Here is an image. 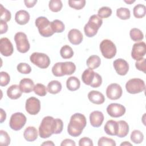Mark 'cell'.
I'll list each match as a JSON object with an SVG mask.
<instances>
[{
  "label": "cell",
  "mask_w": 146,
  "mask_h": 146,
  "mask_svg": "<svg viewBox=\"0 0 146 146\" xmlns=\"http://www.w3.org/2000/svg\"><path fill=\"white\" fill-rule=\"evenodd\" d=\"M63 123L60 119H54L52 116L44 117L39 127V135L41 138L46 139L52 134H59L63 131Z\"/></svg>",
  "instance_id": "6da1fadb"
},
{
  "label": "cell",
  "mask_w": 146,
  "mask_h": 146,
  "mask_svg": "<svg viewBox=\"0 0 146 146\" xmlns=\"http://www.w3.org/2000/svg\"><path fill=\"white\" fill-rule=\"evenodd\" d=\"M87 124L85 116L80 113L73 114L67 127L68 134L73 137H78L81 135L83 129Z\"/></svg>",
  "instance_id": "7a4b0ae2"
},
{
  "label": "cell",
  "mask_w": 146,
  "mask_h": 146,
  "mask_svg": "<svg viewBox=\"0 0 146 146\" xmlns=\"http://www.w3.org/2000/svg\"><path fill=\"white\" fill-rule=\"evenodd\" d=\"M103 23V20L97 15H92L85 25L84 31L85 35L89 38L94 36Z\"/></svg>",
  "instance_id": "3957f363"
},
{
  "label": "cell",
  "mask_w": 146,
  "mask_h": 146,
  "mask_svg": "<svg viewBox=\"0 0 146 146\" xmlns=\"http://www.w3.org/2000/svg\"><path fill=\"white\" fill-rule=\"evenodd\" d=\"M35 26L38 29V31L43 37H50L54 33L52 31L51 22L44 17H39L35 19Z\"/></svg>",
  "instance_id": "277c9868"
},
{
  "label": "cell",
  "mask_w": 146,
  "mask_h": 146,
  "mask_svg": "<svg viewBox=\"0 0 146 146\" xmlns=\"http://www.w3.org/2000/svg\"><path fill=\"white\" fill-rule=\"evenodd\" d=\"M31 62L40 68H47L50 64L49 56L44 53L35 52L30 56Z\"/></svg>",
  "instance_id": "5b68a950"
},
{
  "label": "cell",
  "mask_w": 146,
  "mask_h": 146,
  "mask_svg": "<svg viewBox=\"0 0 146 146\" xmlns=\"http://www.w3.org/2000/svg\"><path fill=\"white\" fill-rule=\"evenodd\" d=\"M125 88L128 93L135 94L144 91L145 84L144 80L140 78H132L126 83Z\"/></svg>",
  "instance_id": "8992f818"
},
{
  "label": "cell",
  "mask_w": 146,
  "mask_h": 146,
  "mask_svg": "<svg viewBox=\"0 0 146 146\" xmlns=\"http://www.w3.org/2000/svg\"><path fill=\"white\" fill-rule=\"evenodd\" d=\"M100 50L103 56L107 59L113 58L116 54L115 44L110 39H104L100 44Z\"/></svg>",
  "instance_id": "52a82bcc"
},
{
  "label": "cell",
  "mask_w": 146,
  "mask_h": 146,
  "mask_svg": "<svg viewBox=\"0 0 146 146\" xmlns=\"http://www.w3.org/2000/svg\"><path fill=\"white\" fill-rule=\"evenodd\" d=\"M14 40L16 44L17 50L21 53L27 52L30 45L29 42L27 35L23 32H18L14 35Z\"/></svg>",
  "instance_id": "ba28073f"
},
{
  "label": "cell",
  "mask_w": 146,
  "mask_h": 146,
  "mask_svg": "<svg viewBox=\"0 0 146 146\" xmlns=\"http://www.w3.org/2000/svg\"><path fill=\"white\" fill-rule=\"evenodd\" d=\"M26 116L21 112H16L13 113L10 119V127L14 131H19L21 129L26 123Z\"/></svg>",
  "instance_id": "9c48e42d"
},
{
  "label": "cell",
  "mask_w": 146,
  "mask_h": 146,
  "mask_svg": "<svg viewBox=\"0 0 146 146\" xmlns=\"http://www.w3.org/2000/svg\"><path fill=\"white\" fill-rule=\"evenodd\" d=\"M26 111L30 115H35L40 110V100L35 97L32 96L26 100L25 104Z\"/></svg>",
  "instance_id": "30bf717a"
},
{
  "label": "cell",
  "mask_w": 146,
  "mask_h": 146,
  "mask_svg": "<svg viewBox=\"0 0 146 146\" xmlns=\"http://www.w3.org/2000/svg\"><path fill=\"white\" fill-rule=\"evenodd\" d=\"M146 54V44L144 42H139L133 44L131 56L135 60H139L143 58Z\"/></svg>",
  "instance_id": "8fae6325"
},
{
  "label": "cell",
  "mask_w": 146,
  "mask_h": 146,
  "mask_svg": "<svg viewBox=\"0 0 146 146\" xmlns=\"http://www.w3.org/2000/svg\"><path fill=\"white\" fill-rule=\"evenodd\" d=\"M121 87L117 83H111L106 89V95L111 100L119 99L122 95Z\"/></svg>",
  "instance_id": "7c38bea8"
},
{
  "label": "cell",
  "mask_w": 146,
  "mask_h": 146,
  "mask_svg": "<svg viewBox=\"0 0 146 146\" xmlns=\"http://www.w3.org/2000/svg\"><path fill=\"white\" fill-rule=\"evenodd\" d=\"M125 108L124 106L118 103H111L107 107L108 114L112 117H119L124 115Z\"/></svg>",
  "instance_id": "4fadbf2b"
},
{
  "label": "cell",
  "mask_w": 146,
  "mask_h": 146,
  "mask_svg": "<svg viewBox=\"0 0 146 146\" xmlns=\"http://www.w3.org/2000/svg\"><path fill=\"white\" fill-rule=\"evenodd\" d=\"M14 48L12 43L7 38H2L0 39V52L5 56H9L12 55Z\"/></svg>",
  "instance_id": "5bb4252c"
},
{
  "label": "cell",
  "mask_w": 146,
  "mask_h": 146,
  "mask_svg": "<svg viewBox=\"0 0 146 146\" xmlns=\"http://www.w3.org/2000/svg\"><path fill=\"white\" fill-rule=\"evenodd\" d=\"M113 66L117 74L121 76L125 75L129 70V64L128 62L121 58L117 59L114 60Z\"/></svg>",
  "instance_id": "9a60e30c"
},
{
  "label": "cell",
  "mask_w": 146,
  "mask_h": 146,
  "mask_svg": "<svg viewBox=\"0 0 146 146\" xmlns=\"http://www.w3.org/2000/svg\"><path fill=\"white\" fill-rule=\"evenodd\" d=\"M68 38L71 43L74 45H78L82 43L83 36L82 33L79 30L73 29L68 32Z\"/></svg>",
  "instance_id": "2e32d148"
},
{
  "label": "cell",
  "mask_w": 146,
  "mask_h": 146,
  "mask_svg": "<svg viewBox=\"0 0 146 146\" xmlns=\"http://www.w3.org/2000/svg\"><path fill=\"white\" fill-rule=\"evenodd\" d=\"M104 120L103 113L99 111H94L90 115L91 125L94 127H99Z\"/></svg>",
  "instance_id": "e0dca14e"
},
{
  "label": "cell",
  "mask_w": 146,
  "mask_h": 146,
  "mask_svg": "<svg viewBox=\"0 0 146 146\" xmlns=\"http://www.w3.org/2000/svg\"><path fill=\"white\" fill-rule=\"evenodd\" d=\"M88 98L91 102L95 104H103L105 101V98L103 94L99 91L95 90L88 92Z\"/></svg>",
  "instance_id": "ac0fdd59"
},
{
  "label": "cell",
  "mask_w": 146,
  "mask_h": 146,
  "mask_svg": "<svg viewBox=\"0 0 146 146\" xmlns=\"http://www.w3.org/2000/svg\"><path fill=\"white\" fill-rule=\"evenodd\" d=\"M104 130L108 135L116 136L118 131L117 122L113 120L107 121L104 125Z\"/></svg>",
  "instance_id": "d6986e66"
},
{
  "label": "cell",
  "mask_w": 146,
  "mask_h": 146,
  "mask_svg": "<svg viewBox=\"0 0 146 146\" xmlns=\"http://www.w3.org/2000/svg\"><path fill=\"white\" fill-rule=\"evenodd\" d=\"M15 20L16 22L21 25H24L27 23L30 20L29 13L24 10L18 11L15 15Z\"/></svg>",
  "instance_id": "ffe728a7"
},
{
  "label": "cell",
  "mask_w": 146,
  "mask_h": 146,
  "mask_svg": "<svg viewBox=\"0 0 146 146\" xmlns=\"http://www.w3.org/2000/svg\"><path fill=\"white\" fill-rule=\"evenodd\" d=\"M19 87L22 92L30 93L34 88V83L32 79L29 78H23L19 82Z\"/></svg>",
  "instance_id": "44dd1931"
},
{
  "label": "cell",
  "mask_w": 146,
  "mask_h": 146,
  "mask_svg": "<svg viewBox=\"0 0 146 146\" xmlns=\"http://www.w3.org/2000/svg\"><path fill=\"white\" fill-rule=\"evenodd\" d=\"M38 135L37 129L32 126L27 127L24 131L23 137L27 141H35Z\"/></svg>",
  "instance_id": "7402d4cb"
},
{
  "label": "cell",
  "mask_w": 146,
  "mask_h": 146,
  "mask_svg": "<svg viewBox=\"0 0 146 146\" xmlns=\"http://www.w3.org/2000/svg\"><path fill=\"white\" fill-rule=\"evenodd\" d=\"M22 94V91L20 89L19 86L17 84H13L10 86L7 90V96L13 100L19 98Z\"/></svg>",
  "instance_id": "603a6c76"
},
{
  "label": "cell",
  "mask_w": 146,
  "mask_h": 146,
  "mask_svg": "<svg viewBox=\"0 0 146 146\" xmlns=\"http://www.w3.org/2000/svg\"><path fill=\"white\" fill-rule=\"evenodd\" d=\"M117 122L118 124V131L116 136L121 138L125 137L129 132L128 123L124 120H119Z\"/></svg>",
  "instance_id": "cb8c5ba5"
},
{
  "label": "cell",
  "mask_w": 146,
  "mask_h": 146,
  "mask_svg": "<svg viewBox=\"0 0 146 146\" xmlns=\"http://www.w3.org/2000/svg\"><path fill=\"white\" fill-rule=\"evenodd\" d=\"M80 86V80L76 76H70L66 81V87L71 91H74L79 88Z\"/></svg>",
  "instance_id": "d4e9b609"
},
{
  "label": "cell",
  "mask_w": 146,
  "mask_h": 146,
  "mask_svg": "<svg viewBox=\"0 0 146 146\" xmlns=\"http://www.w3.org/2000/svg\"><path fill=\"white\" fill-rule=\"evenodd\" d=\"M76 70V66L72 62H62V72L63 75H70Z\"/></svg>",
  "instance_id": "484cf974"
},
{
  "label": "cell",
  "mask_w": 146,
  "mask_h": 146,
  "mask_svg": "<svg viewBox=\"0 0 146 146\" xmlns=\"http://www.w3.org/2000/svg\"><path fill=\"white\" fill-rule=\"evenodd\" d=\"M62 86L58 80H52L47 84V91L51 94H56L60 92Z\"/></svg>",
  "instance_id": "4316f807"
},
{
  "label": "cell",
  "mask_w": 146,
  "mask_h": 146,
  "mask_svg": "<svg viewBox=\"0 0 146 146\" xmlns=\"http://www.w3.org/2000/svg\"><path fill=\"white\" fill-rule=\"evenodd\" d=\"M86 64L88 68L94 70L100 66L101 64V60L100 57L98 55H91L87 59Z\"/></svg>",
  "instance_id": "83f0119b"
},
{
  "label": "cell",
  "mask_w": 146,
  "mask_h": 146,
  "mask_svg": "<svg viewBox=\"0 0 146 146\" xmlns=\"http://www.w3.org/2000/svg\"><path fill=\"white\" fill-rule=\"evenodd\" d=\"M95 73L93 70L87 68L85 70L82 75V80L83 82L86 84L90 86L92 82V80L95 76Z\"/></svg>",
  "instance_id": "f1b7e54d"
},
{
  "label": "cell",
  "mask_w": 146,
  "mask_h": 146,
  "mask_svg": "<svg viewBox=\"0 0 146 146\" xmlns=\"http://www.w3.org/2000/svg\"><path fill=\"white\" fill-rule=\"evenodd\" d=\"M133 13L135 17L141 18L145 15L146 7L143 4H138L133 7Z\"/></svg>",
  "instance_id": "f546056e"
},
{
  "label": "cell",
  "mask_w": 146,
  "mask_h": 146,
  "mask_svg": "<svg viewBox=\"0 0 146 146\" xmlns=\"http://www.w3.org/2000/svg\"><path fill=\"white\" fill-rule=\"evenodd\" d=\"M131 39L135 42H139L143 39L144 35L142 31L137 28H133L129 31Z\"/></svg>",
  "instance_id": "4dcf8cb0"
},
{
  "label": "cell",
  "mask_w": 146,
  "mask_h": 146,
  "mask_svg": "<svg viewBox=\"0 0 146 146\" xmlns=\"http://www.w3.org/2000/svg\"><path fill=\"white\" fill-rule=\"evenodd\" d=\"M60 54L63 59H70L73 56L74 51L70 46L68 45H64L60 48Z\"/></svg>",
  "instance_id": "1f68e13d"
},
{
  "label": "cell",
  "mask_w": 146,
  "mask_h": 146,
  "mask_svg": "<svg viewBox=\"0 0 146 146\" xmlns=\"http://www.w3.org/2000/svg\"><path fill=\"white\" fill-rule=\"evenodd\" d=\"M51 27L53 32L55 33H62L65 29V26L64 23L60 20L55 19L51 22Z\"/></svg>",
  "instance_id": "d6a6232c"
},
{
  "label": "cell",
  "mask_w": 146,
  "mask_h": 146,
  "mask_svg": "<svg viewBox=\"0 0 146 146\" xmlns=\"http://www.w3.org/2000/svg\"><path fill=\"white\" fill-rule=\"evenodd\" d=\"M130 138L131 141L134 143L140 144L143 141L144 135L140 131L135 129L132 132Z\"/></svg>",
  "instance_id": "836d02e7"
},
{
  "label": "cell",
  "mask_w": 146,
  "mask_h": 146,
  "mask_svg": "<svg viewBox=\"0 0 146 146\" xmlns=\"http://www.w3.org/2000/svg\"><path fill=\"white\" fill-rule=\"evenodd\" d=\"M117 17L122 20L128 19L131 17L130 11L125 7H120L116 10Z\"/></svg>",
  "instance_id": "e575fe53"
},
{
  "label": "cell",
  "mask_w": 146,
  "mask_h": 146,
  "mask_svg": "<svg viewBox=\"0 0 146 146\" xmlns=\"http://www.w3.org/2000/svg\"><path fill=\"white\" fill-rule=\"evenodd\" d=\"M48 7L51 11L58 12L62 9L63 4L60 0H51L49 1Z\"/></svg>",
  "instance_id": "d590c367"
},
{
  "label": "cell",
  "mask_w": 146,
  "mask_h": 146,
  "mask_svg": "<svg viewBox=\"0 0 146 146\" xmlns=\"http://www.w3.org/2000/svg\"><path fill=\"white\" fill-rule=\"evenodd\" d=\"M0 13H1V21L4 22H9L11 19V15L9 10L5 8L2 4H0Z\"/></svg>",
  "instance_id": "8d00e7d4"
},
{
  "label": "cell",
  "mask_w": 146,
  "mask_h": 146,
  "mask_svg": "<svg viewBox=\"0 0 146 146\" xmlns=\"http://www.w3.org/2000/svg\"><path fill=\"white\" fill-rule=\"evenodd\" d=\"M112 14V10L107 6H103L100 8L98 11V16L102 18H106L110 17Z\"/></svg>",
  "instance_id": "74e56055"
},
{
  "label": "cell",
  "mask_w": 146,
  "mask_h": 146,
  "mask_svg": "<svg viewBox=\"0 0 146 146\" xmlns=\"http://www.w3.org/2000/svg\"><path fill=\"white\" fill-rule=\"evenodd\" d=\"M68 3L70 7L73 8L75 10H80L84 7L86 5V1L85 0H79V1L69 0L68 1Z\"/></svg>",
  "instance_id": "f35d334b"
},
{
  "label": "cell",
  "mask_w": 146,
  "mask_h": 146,
  "mask_svg": "<svg viewBox=\"0 0 146 146\" xmlns=\"http://www.w3.org/2000/svg\"><path fill=\"white\" fill-rule=\"evenodd\" d=\"M10 143V138L6 131H0V144L2 146H7Z\"/></svg>",
  "instance_id": "ab89813d"
},
{
  "label": "cell",
  "mask_w": 146,
  "mask_h": 146,
  "mask_svg": "<svg viewBox=\"0 0 146 146\" xmlns=\"http://www.w3.org/2000/svg\"><path fill=\"white\" fill-rule=\"evenodd\" d=\"M98 145L99 146H104V145L115 146L116 143L114 140L111 138H108V137L103 136L99 139Z\"/></svg>",
  "instance_id": "60d3db41"
},
{
  "label": "cell",
  "mask_w": 146,
  "mask_h": 146,
  "mask_svg": "<svg viewBox=\"0 0 146 146\" xmlns=\"http://www.w3.org/2000/svg\"><path fill=\"white\" fill-rule=\"evenodd\" d=\"M34 91L35 94L40 96H44L47 94V90L46 87L41 83H37L35 85Z\"/></svg>",
  "instance_id": "b9f144b4"
},
{
  "label": "cell",
  "mask_w": 146,
  "mask_h": 146,
  "mask_svg": "<svg viewBox=\"0 0 146 146\" xmlns=\"http://www.w3.org/2000/svg\"><path fill=\"white\" fill-rule=\"evenodd\" d=\"M17 70L21 74H28L31 71V68L30 66L26 63H20L17 67Z\"/></svg>",
  "instance_id": "7bdbcfd3"
},
{
  "label": "cell",
  "mask_w": 146,
  "mask_h": 146,
  "mask_svg": "<svg viewBox=\"0 0 146 146\" xmlns=\"http://www.w3.org/2000/svg\"><path fill=\"white\" fill-rule=\"evenodd\" d=\"M0 86L2 87L7 86L10 80L9 74L5 71H1L0 72Z\"/></svg>",
  "instance_id": "ee69618b"
},
{
  "label": "cell",
  "mask_w": 146,
  "mask_h": 146,
  "mask_svg": "<svg viewBox=\"0 0 146 146\" xmlns=\"http://www.w3.org/2000/svg\"><path fill=\"white\" fill-rule=\"evenodd\" d=\"M52 74L57 77L64 76L62 72V62L56 63L52 68Z\"/></svg>",
  "instance_id": "f6af8a7d"
},
{
  "label": "cell",
  "mask_w": 146,
  "mask_h": 146,
  "mask_svg": "<svg viewBox=\"0 0 146 146\" xmlns=\"http://www.w3.org/2000/svg\"><path fill=\"white\" fill-rule=\"evenodd\" d=\"M102 76L99 74L95 72L92 82L90 86L94 88H97L100 86V85L102 84Z\"/></svg>",
  "instance_id": "bcb514c9"
},
{
  "label": "cell",
  "mask_w": 146,
  "mask_h": 146,
  "mask_svg": "<svg viewBox=\"0 0 146 146\" xmlns=\"http://www.w3.org/2000/svg\"><path fill=\"white\" fill-rule=\"evenodd\" d=\"M135 66L137 70L145 73V59L142 58L141 59L137 60L135 63Z\"/></svg>",
  "instance_id": "7dc6e473"
},
{
  "label": "cell",
  "mask_w": 146,
  "mask_h": 146,
  "mask_svg": "<svg viewBox=\"0 0 146 146\" xmlns=\"http://www.w3.org/2000/svg\"><path fill=\"white\" fill-rule=\"evenodd\" d=\"M79 146H93L94 144L92 140L87 137L81 138L79 141Z\"/></svg>",
  "instance_id": "c3c4849f"
},
{
  "label": "cell",
  "mask_w": 146,
  "mask_h": 146,
  "mask_svg": "<svg viewBox=\"0 0 146 146\" xmlns=\"http://www.w3.org/2000/svg\"><path fill=\"white\" fill-rule=\"evenodd\" d=\"M8 30V26L6 22L0 21V34H2L6 33Z\"/></svg>",
  "instance_id": "681fc988"
},
{
  "label": "cell",
  "mask_w": 146,
  "mask_h": 146,
  "mask_svg": "<svg viewBox=\"0 0 146 146\" xmlns=\"http://www.w3.org/2000/svg\"><path fill=\"white\" fill-rule=\"evenodd\" d=\"M76 144L75 141L70 139H66L62 141L60 144L61 146H65V145H71V146H75Z\"/></svg>",
  "instance_id": "f907efd6"
},
{
  "label": "cell",
  "mask_w": 146,
  "mask_h": 146,
  "mask_svg": "<svg viewBox=\"0 0 146 146\" xmlns=\"http://www.w3.org/2000/svg\"><path fill=\"white\" fill-rule=\"evenodd\" d=\"M36 2H37L36 0H25L24 1L25 6L28 8H31L34 7L36 3Z\"/></svg>",
  "instance_id": "816d5d0a"
},
{
  "label": "cell",
  "mask_w": 146,
  "mask_h": 146,
  "mask_svg": "<svg viewBox=\"0 0 146 146\" xmlns=\"http://www.w3.org/2000/svg\"><path fill=\"white\" fill-rule=\"evenodd\" d=\"M0 112H1V123H2L6 120V114L5 111L2 108L0 109Z\"/></svg>",
  "instance_id": "f5cc1de1"
},
{
  "label": "cell",
  "mask_w": 146,
  "mask_h": 146,
  "mask_svg": "<svg viewBox=\"0 0 146 146\" xmlns=\"http://www.w3.org/2000/svg\"><path fill=\"white\" fill-rule=\"evenodd\" d=\"M41 145H50V146L51 145H52V146L55 145L54 143L52 141H46L43 143Z\"/></svg>",
  "instance_id": "db71d44e"
},
{
  "label": "cell",
  "mask_w": 146,
  "mask_h": 146,
  "mask_svg": "<svg viewBox=\"0 0 146 146\" xmlns=\"http://www.w3.org/2000/svg\"><path fill=\"white\" fill-rule=\"evenodd\" d=\"M120 145H132V144L128 141H124V142L121 143Z\"/></svg>",
  "instance_id": "11a10c76"
},
{
  "label": "cell",
  "mask_w": 146,
  "mask_h": 146,
  "mask_svg": "<svg viewBox=\"0 0 146 146\" xmlns=\"http://www.w3.org/2000/svg\"><path fill=\"white\" fill-rule=\"evenodd\" d=\"M135 1H124V2H125V3H128V4H131V3H133L134 2H135Z\"/></svg>",
  "instance_id": "9f6ffc18"
}]
</instances>
